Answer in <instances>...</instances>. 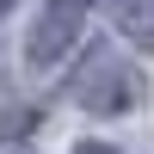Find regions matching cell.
<instances>
[{"instance_id":"cell-4","label":"cell","mask_w":154,"mask_h":154,"mask_svg":"<svg viewBox=\"0 0 154 154\" xmlns=\"http://www.w3.org/2000/svg\"><path fill=\"white\" fill-rule=\"evenodd\" d=\"M74 154H117V148H105V142H80Z\"/></svg>"},{"instance_id":"cell-3","label":"cell","mask_w":154,"mask_h":154,"mask_svg":"<svg viewBox=\"0 0 154 154\" xmlns=\"http://www.w3.org/2000/svg\"><path fill=\"white\" fill-rule=\"evenodd\" d=\"M111 12H117L123 31H136L142 43H154V0H111Z\"/></svg>"},{"instance_id":"cell-2","label":"cell","mask_w":154,"mask_h":154,"mask_svg":"<svg viewBox=\"0 0 154 154\" xmlns=\"http://www.w3.org/2000/svg\"><path fill=\"white\" fill-rule=\"evenodd\" d=\"M136 93H142V80H136V74H123L117 62H99V80L80 86V99H86L93 111H123Z\"/></svg>"},{"instance_id":"cell-5","label":"cell","mask_w":154,"mask_h":154,"mask_svg":"<svg viewBox=\"0 0 154 154\" xmlns=\"http://www.w3.org/2000/svg\"><path fill=\"white\" fill-rule=\"evenodd\" d=\"M0 12H6V0H0Z\"/></svg>"},{"instance_id":"cell-1","label":"cell","mask_w":154,"mask_h":154,"mask_svg":"<svg viewBox=\"0 0 154 154\" xmlns=\"http://www.w3.org/2000/svg\"><path fill=\"white\" fill-rule=\"evenodd\" d=\"M80 12H86V0H49V12L37 19V31H31V62H37V68H49V62L80 37Z\"/></svg>"}]
</instances>
